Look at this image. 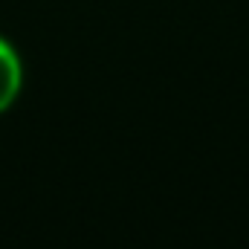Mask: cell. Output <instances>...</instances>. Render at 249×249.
<instances>
[{"label":"cell","instance_id":"cell-1","mask_svg":"<svg viewBox=\"0 0 249 249\" xmlns=\"http://www.w3.org/2000/svg\"><path fill=\"white\" fill-rule=\"evenodd\" d=\"M23 84H26L23 55L6 35H0V116L15 107V102L23 93Z\"/></svg>","mask_w":249,"mask_h":249}]
</instances>
